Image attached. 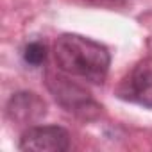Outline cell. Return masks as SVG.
<instances>
[{
	"label": "cell",
	"mask_w": 152,
	"mask_h": 152,
	"mask_svg": "<svg viewBox=\"0 0 152 152\" xmlns=\"http://www.w3.org/2000/svg\"><path fill=\"white\" fill-rule=\"evenodd\" d=\"M118 99L143 107H152V57L136 63L116 88Z\"/></svg>",
	"instance_id": "3957f363"
},
{
	"label": "cell",
	"mask_w": 152,
	"mask_h": 152,
	"mask_svg": "<svg viewBox=\"0 0 152 152\" xmlns=\"http://www.w3.org/2000/svg\"><path fill=\"white\" fill-rule=\"evenodd\" d=\"M54 59L59 72L93 84H102L107 77L109 50L81 34H61L54 43Z\"/></svg>",
	"instance_id": "6da1fadb"
},
{
	"label": "cell",
	"mask_w": 152,
	"mask_h": 152,
	"mask_svg": "<svg viewBox=\"0 0 152 152\" xmlns=\"http://www.w3.org/2000/svg\"><path fill=\"white\" fill-rule=\"evenodd\" d=\"M73 79V77H72ZM70 79L66 73H47V86L54 99L70 113L83 116V118H93L99 113V104L91 99V95L79 86L75 81Z\"/></svg>",
	"instance_id": "7a4b0ae2"
},
{
	"label": "cell",
	"mask_w": 152,
	"mask_h": 152,
	"mask_svg": "<svg viewBox=\"0 0 152 152\" xmlns=\"http://www.w3.org/2000/svg\"><path fill=\"white\" fill-rule=\"evenodd\" d=\"M18 148L34 152H64L70 148V132L59 125H31L23 131Z\"/></svg>",
	"instance_id": "277c9868"
},
{
	"label": "cell",
	"mask_w": 152,
	"mask_h": 152,
	"mask_svg": "<svg viewBox=\"0 0 152 152\" xmlns=\"http://www.w3.org/2000/svg\"><path fill=\"white\" fill-rule=\"evenodd\" d=\"M23 61L29 64V66H41L45 61H47V56H48V50H47V45L41 43V41H31L23 47Z\"/></svg>",
	"instance_id": "8992f818"
},
{
	"label": "cell",
	"mask_w": 152,
	"mask_h": 152,
	"mask_svg": "<svg viewBox=\"0 0 152 152\" xmlns=\"http://www.w3.org/2000/svg\"><path fill=\"white\" fill-rule=\"evenodd\" d=\"M45 113H47V106H45L43 99L32 91L15 93L6 106L7 118L16 125H29L31 127L39 118H43Z\"/></svg>",
	"instance_id": "5b68a950"
}]
</instances>
